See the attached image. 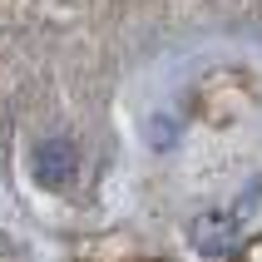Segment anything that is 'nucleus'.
Returning <instances> with one entry per match:
<instances>
[{"mask_svg":"<svg viewBox=\"0 0 262 262\" xmlns=\"http://www.w3.org/2000/svg\"><path fill=\"white\" fill-rule=\"evenodd\" d=\"M30 168L45 188H70L74 173H79V148L70 139H45L35 154H30Z\"/></svg>","mask_w":262,"mask_h":262,"instance_id":"1","label":"nucleus"},{"mask_svg":"<svg viewBox=\"0 0 262 262\" xmlns=\"http://www.w3.org/2000/svg\"><path fill=\"white\" fill-rule=\"evenodd\" d=\"M193 248L203 257H228L237 248V213H203L193 223Z\"/></svg>","mask_w":262,"mask_h":262,"instance_id":"2","label":"nucleus"},{"mask_svg":"<svg viewBox=\"0 0 262 262\" xmlns=\"http://www.w3.org/2000/svg\"><path fill=\"white\" fill-rule=\"evenodd\" d=\"M144 139L154 148H159V154H168V148H173V139H178V124H173V114H154L144 124Z\"/></svg>","mask_w":262,"mask_h":262,"instance_id":"3","label":"nucleus"},{"mask_svg":"<svg viewBox=\"0 0 262 262\" xmlns=\"http://www.w3.org/2000/svg\"><path fill=\"white\" fill-rule=\"evenodd\" d=\"M243 262H262V237H252L248 252H243Z\"/></svg>","mask_w":262,"mask_h":262,"instance_id":"4","label":"nucleus"}]
</instances>
